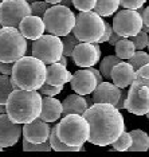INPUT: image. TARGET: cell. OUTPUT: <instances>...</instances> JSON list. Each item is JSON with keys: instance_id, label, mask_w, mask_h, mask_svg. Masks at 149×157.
I'll list each match as a JSON object with an SVG mask.
<instances>
[{"instance_id": "d6a6232c", "label": "cell", "mask_w": 149, "mask_h": 157, "mask_svg": "<svg viewBox=\"0 0 149 157\" xmlns=\"http://www.w3.org/2000/svg\"><path fill=\"white\" fill-rule=\"evenodd\" d=\"M63 87H65V85H51V83L44 82V83L42 85V87L39 89V93H40L42 95L55 97V95H58L59 93L63 90Z\"/></svg>"}, {"instance_id": "7a4b0ae2", "label": "cell", "mask_w": 149, "mask_h": 157, "mask_svg": "<svg viewBox=\"0 0 149 157\" xmlns=\"http://www.w3.org/2000/svg\"><path fill=\"white\" fill-rule=\"evenodd\" d=\"M6 106L10 120L24 125L40 116L43 97L38 90L13 89L7 99Z\"/></svg>"}, {"instance_id": "7c38bea8", "label": "cell", "mask_w": 149, "mask_h": 157, "mask_svg": "<svg viewBox=\"0 0 149 157\" xmlns=\"http://www.w3.org/2000/svg\"><path fill=\"white\" fill-rule=\"evenodd\" d=\"M71 58L78 67H93L99 62L101 48L98 43L81 42L75 46Z\"/></svg>"}, {"instance_id": "ffe728a7", "label": "cell", "mask_w": 149, "mask_h": 157, "mask_svg": "<svg viewBox=\"0 0 149 157\" xmlns=\"http://www.w3.org/2000/svg\"><path fill=\"white\" fill-rule=\"evenodd\" d=\"M73 74L67 70L66 66L61 65L59 62H54L51 65H47L46 71V82L51 85H65L70 82Z\"/></svg>"}, {"instance_id": "603a6c76", "label": "cell", "mask_w": 149, "mask_h": 157, "mask_svg": "<svg viewBox=\"0 0 149 157\" xmlns=\"http://www.w3.org/2000/svg\"><path fill=\"white\" fill-rule=\"evenodd\" d=\"M132 136V145H130V152H147L149 149V136L144 130L136 129L129 132Z\"/></svg>"}, {"instance_id": "ee69618b", "label": "cell", "mask_w": 149, "mask_h": 157, "mask_svg": "<svg viewBox=\"0 0 149 157\" xmlns=\"http://www.w3.org/2000/svg\"><path fill=\"white\" fill-rule=\"evenodd\" d=\"M61 4L66 6V7H71V4H73V0H62Z\"/></svg>"}, {"instance_id": "bcb514c9", "label": "cell", "mask_w": 149, "mask_h": 157, "mask_svg": "<svg viewBox=\"0 0 149 157\" xmlns=\"http://www.w3.org/2000/svg\"><path fill=\"white\" fill-rule=\"evenodd\" d=\"M85 98H86V102H87V105L89 106H91V105H93V103H94V101H93V97H89V94L87 95H85Z\"/></svg>"}, {"instance_id": "277c9868", "label": "cell", "mask_w": 149, "mask_h": 157, "mask_svg": "<svg viewBox=\"0 0 149 157\" xmlns=\"http://www.w3.org/2000/svg\"><path fill=\"white\" fill-rule=\"evenodd\" d=\"M58 136L67 145L83 146L89 141L90 124L83 114H66L58 124Z\"/></svg>"}, {"instance_id": "74e56055", "label": "cell", "mask_w": 149, "mask_h": 157, "mask_svg": "<svg viewBox=\"0 0 149 157\" xmlns=\"http://www.w3.org/2000/svg\"><path fill=\"white\" fill-rule=\"evenodd\" d=\"M13 63L8 62H0V74H6V75H11Z\"/></svg>"}, {"instance_id": "52a82bcc", "label": "cell", "mask_w": 149, "mask_h": 157, "mask_svg": "<svg viewBox=\"0 0 149 157\" xmlns=\"http://www.w3.org/2000/svg\"><path fill=\"white\" fill-rule=\"evenodd\" d=\"M106 22L95 11H79L75 17L73 33L81 42L98 43L105 31Z\"/></svg>"}, {"instance_id": "484cf974", "label": "cell", "mask_w": 149, "mask_h": 157, "mask_svg": "<svg viewBox=\"0 0 149 157\" xmlns=\"http://www.w3.org/2000/svg\"><path fill=\"white\" fill-rule=\"evenodd\" d=\"M121 58H118L117 55H108L99 63V71H101L102 77L105 78V81H112V70L116 65H118L121 62Z\"/></svg>"}, {"instance_id": "44dd1931", "label": "cell", "mask_w": 149, "mask_h": 157, "mask_svg": "<svg viewBox=\"0 0 149 157\" xmlns=\"http://www.w3.org/2000/svg\"><path fill=\"white\" fill-rule=\"evenodd\" d=\"M62 106L63 116H66V114H83L89 108L85 95H81L78 93L70 94L69 97H66L65 101L62 102Z\"/></svg>"}, {"instance_id": "8992f818", "label": "cell", "mask_w": 149, "mask_h": 157, "mask_svg": "<svg viewBox=\"0 0 149 157\" xmlns=\"http://www.w3.org/2000/svg\"><path fill=\"white\" fill-rule=\"evenodd\" d=\"M75 15L70 7L63 4H52L46 11L43 20L46 24V31L56 36H65L74 30L75 26Z\"/></svg>"}, {"instance_id": "f1b7e54d", "label": "cell", "mask_w": 149, "mask_h": 157, "mask_svg": "<svg viewBox=\"0 0 149 157\" xmlns=\"http://www.w3.org/2000/svg\"><path fill=\"white\" fill-rule=\"evenodd\" d=\"M62 42H63V55L65 56H71L75 46L81 43V40L75 36V34L73 31L70 34L65 35V36H62Z\"/></svg>"}, {"instance_id": "60d3db41", "label": "cell", "mask_w": 149, "mask_h": 157, "mask_svg": "<svg viewBox=\"0 0 149 157\" xmlns=\"http://www.w3.org/2000/svg\"><path fill=\"white\" fill-rule=\"evenodd\" d=\"M121 38H124V36H121V35L117 33V31L113 30V31H112V34H110V38H109V40H108V42H109V44L114 46V44H116L117 42H118Z\"/></svg>"}, {"instance_id": "1f68e13d", "label": "cell", "mask_w": 149, "mask_h": 157, "mask_svg": "<svg viewBox=\"0 0 149 157\" xmlns=\"http://www.w3.org/2000/svg\"><path fill=\"white\" fill-rule=\"evenodd\" d=\"M129 39L133 42L136 50H144L149 44L148 33H147V31H144V30H140V31H138V34H136L134 36H130Z\"/></svg>"}, {"instance_id": "30bf717a", "label": "cell", "mask_w": 149, "mask_h": 157, "mask_svg": "<svg viewBox=\"0 0 149 157\" xmlns=\"http://www.w3.org/2000/svg\"><path fill=\"white\" fill-rule=\"evenodd\" d=\"M143 16L138 12V10L124 8L117 11L113 17V30L117 31L124 38H130L138 34V31L143 28Z\"/></svg>"}, {"instance_id": "8d00e7d4", "label": "cell", "mask_w": 149, "mask_h": 157, "mask_svg": "<svg viewBox=\"0 0 149 157\" xmlns=\"http://www.w3.org/2000/svg\"><path fill=\"white\" fill-rule=\"evenodd\" d=\"M128 93L129 91L126 90V87L121 89V95H120V99H118V102H117V105H116V108L118 110L125 109V103H126V99H128Z\"/></svg>"}, {"instance_id": "db71d44e", "label": "cell", "mask_w": 149, "mask_h": 157, "mask_svg": "<svg viewBox=\"0 0 149 157\" xmlns=\"http://www.w3.org/2000/svg\"><path fill=\"white\" fill-rule=\"evenodd\" d=\"M2 27H3V26H2V23H0V28H2Z\"/></svg>"}, {"instance_id": "816d5d0a", "label": "cell", "mask_w": 149, "mask_h": 157, "mask_svg": "<svg viewBox=\"0 0 149 157\" xmlns=\"http://www.w3.org/2000/svg\"><path fill=\"white\" fill-rule=\"evenodd\" d=\"M3 151H4V148H2V146H0V152H3Z\"/></svg>"}, {"instance_id": "cb8c5ba5", "label": "cell", "mask_w": 149, "mask_h": 157, "mask_svg": "<svg viewBox=\"0 0 149 157\" xmlns=\"http://www.w3.org/2000/svg\"><path fill=\"white\" fill-rule=\"evenodd\" d=\"M114 47H116V55L118 58H121L122 60L129 59L136 51V47H134L133 42L129 38H121L114 44Z\"/></svg>"}, {"instance_id": "ac0fdd59", "label": "cell", "mask_w": 149, "mask_h": 157, "mask_svg": "<svg viewBox=\"0 0 149 157\" xmlns=\"http://www.w3.org/2000/svg\"><path fill=\"white\" fill-rule=\"evenodd\" d=\"M136 79V70L129 62H120L112 70V82L120 89H125Z\"/></svg>"}, {"instance_id": "d590c367", "label": "cell", "mask_w": 149, "mask_h": 157, "mask_svg": "<svg viewBox=\"0 0 149 157\" xmlns=\"http://www.w3.org/2000/svg\"><path fill=\"white\" fill-rule=\"evenodd\" d=\"M147 0H120V4L124 8H130V10H138L141 8Z\"/></svg>"}, {"instance_id": "f5cc1de1", "label": "cell", "mask_w": 149, "mask_h": 157, "mask_svg": "<svg viewBox=\"0 0 149 157\" xmlns=\"http://www.w3.org/2000/svg\"><path fill=\"white\" fill-rule=\"evenodd\" d=\"M147 117H148V118H149V113H148V114H147Z\"/></svg>"}, {"instance_id": "4316f807", "label": "cell", "mask_w": 149, "mask_h": 157, "mask_svg": "<svg viewBox=\"0 0 149 157\" xmlns=\"http://www.w3.org/2000/svg\"><path fill=\"white\" fill-rule=\"evenodd\" d=\"M13 90L12 86V79L10 78V75L6 74H0V103H7L11 91Z\"/></svg>"}, {"instance_id": "c3c4849f", "label": "cell", "mask_w": 149, "mask_h": 157, "mask_svg": "<svg viewBox=\"0 0 149 157\" xmlns=\"http://www.w3.org/2000/svg\"><path fill=\"white\" fill-rule=\"evenodd\" d=\"M0 113H7V106L4 103H0Z\"/></svg>"}, {"instance_id": "5bb4252c", "label": "cell", "mask_w": 149, "mask_h": 157, "mask_svg": "<svg viewBox=\"0 0 149 157\" xmlns=\"http://www.w3.org/2000/svg\"><path fill=\"white\" fill-rule=\"evenodd\" d=\"M23 134V126L10 120L7 113H0V146L10 148L19 141Z\"/></svg>"}, {"instance_id": "ab89813d", "label": "cell", "mask_w": 149, "mask_h": 157, "mask_svg": "<svg viewBox=\"0 0 149 157\" xmlns=\"http://www.w3.org/2000/svg\"><path fill=\"white\" fill-rule=\"evenodd\" d=\"M136 77H141V78H149V63L141 66L140 69L136 71Z\"/></svg>"}, {"instance_id": "f907efd6", "label": "cell", "mask_w": 149, "mask_h": 157, "mask_svg": "<svg viewBox=\"0 0 149 157\" xmlns=\"http://www.w3.org/2000/svg\"><path fill=\"white\" fill-rule=\"evenodd\" d=\"M27 2H28V3H30V4H31V3H34V2H36V0H27Z\"/></svg>"}, {"instance_id": "836d02e7", "label": "cell", "mask_w": 149, "mask_h": 157, "mask_svg": "<svg viewBox=\"0 0 149 157\" xmlns=\"http://www.w3.org/2000/svg\"><path fill=\"white\" fill-rule=\"evenodd\" d=\"M50 3L47 2H42V0H36V2L31 3V13L32 15H36V16H40L43 17L46 11L50 8Z\"/></svg>"}, {"instance_id": "83f0119b", "label": "cell", "mask_w": 149, "mask_h": 157, "mask_svg": "<svg viewBox=\"0 0 149 157\" xmlns=\"http://www.w3.org/2000/svg\"><path fill=\"white\" fill-rule=\"evenodd\" d=\"M130 145H132V136H130V133H128V132H125V130H124L121 133V136H120V137L112 144L113 151H117V152L129 151Z\"/></svg>"}, {"instance_id": "ba28073f", "label": "cell", "mask_w": 149, "mask_h": 157, "mask_svg": "<svg viewBox=\"0 0 149 157\" xmlns=\"http://www.w3.org/2000/svg\"><path fill=\"white\" fill-rule=\"evenodd\" d=\"M32 55L46 65L59 62L63 55V42L61 36L52 34L42 35L32 43Z\"/></svg>"}, {"instance_id": "681fc988", "label": "cell", "mask_w": 149, "mask_h": 157, "mask_svg": "<svg viewBox=\"0 0 149 157\" xmlns=\"http://www.w3.org/2000/svg\"><path fill=\"white\" fill-rule=\"evenodd\" d=\"M141 30H144V31H147V33H149V26H147V24H143V28Z\"/></svg>"}, {"instance_id": "e0dca14e", "label": "cell", "mask_w": 149, "mask_h": 157, "mask_svg": "<svg viewBox=\"0 0 149 157\" xmlns=\"http://www.w3.org/2000/svg\"><path fill=\"white\" fill-rule=\"evenodd\" d=\"M20 33L23 34V36L30 40H36L38 38H40L46 31V24L43 17L36 16V15H28L20 22L19 27Z\"/></svg>"}, {"instance_id": "6da1fadb", "label": "cell", "mask_w": 149, "mask_h": 157, "mask_svg": "<svg viewBox=\"0 0 149 157\" xmlns=\"http://www.w3.org/2000/svg\"><path fill=\"white\" fill-rule=\"evenodd\" d=\"M83 116L90 124L89 142L93 145H112L125 130L122 114L112 103H93Z\"/></svg>"}, {"instance_id": "8fae6325", "label": "cell", "mask_w": 149, "mask_h": 157, "mask_svg": "<svg viewBox=\"0 0 149 157\" xmlns=\"http://www.w3.org/2000/svg\"><path fill=\"white\" fill-rule=\"evenodd\" d=\"M125 109L136 116H147L149 113V87L138 78L130 85Z\"/></svg>"}, {"instance_id": "11a10c76", "label": "cell", "mask_w": 149, "mask_h": 157, "mask_svg": "<svg viewBox=\"0 0 149 157\" xmlns=\"http://www.w3.org/2000/svg\"><path fill=\"white\" fill-rule=\"evenodd\" d=\"M0 2H2V0H0Z\"/></svg>"}, {"instance_id": "f546056e", "label": "cell", "mask_w": 149, "mask_h": 157, "mask_svg": "<svg viewBox=\"0 0 149 157\" xmlns=\"http://www.w3.org/2000/svg\"><path fill=\"white\" fill-rule=\"evenodd\" d=\"M50 141L46 142H31L23 138V151L24 152H50L51 151Z\"/></svg>"}, {"instance_id": "7dc6e473", "label": "cell", "mask_w": 149, "mask_h": 157, "mask_svg": "<svg viewBox=\"0 0 149 157\" xmlns=\"http://www.w3.org/2000/svg\"><path fill=\"white\" fill-rule=\"evenodd\" d=\"M44 2H47V3H50V4H59V3L62 2V0H44Z\"/></svg>"}, {"instance_id": "3957f363", "label": "cell", "mask_w": 149, "mask_h": 157, "mask_svg": "<svg viewBox=\"0 0 149 157\" xmlns=\"http://www.w3.org/2000/svg\"><path fill=\"white\" fill-rule=\"evenodd\" d=\"M47 65L36 56H22L13 63L11 79L13 89L39 90L46 82Z\"/></svg>"}, {"instance_id": "5b68a950", "label": "cell", "mask_w": 149, "mask_h": 157, "mask_svg": "<svg viewBox=\"0 0 149 157\" xmlns=\"http://www.w3.org/2000/svg\"><path fill=\"white\" fill-rule=\"evenodd\" d=\"M27 39L17 27L0 28V62L15 63L26 55Z\"/></svg>"}, {"instance_id": "b9f144b4", "label": "cell", "mask_w": 149, "mask_h": 157, "mask_svg": "<svg viewBox=\"0 0 149 157\" xmlns=\"http://www.w3.org/2000/svg\"><path fill=\"white\" fill-rule=\"evenodd\" d=\"M141 16H143V22H144V24L149 26V6L147 7V8H144V10H143V13H141Z\"/></svg>"}, {"instance_id": "e575fe53", "label": "cell", "mask_w": 149, "mask_h": 157, "mask_svg": "<svg viewBox=\"0 0 149 157\" xmlns=\"http://www.w3.org/2000/svg\"><path fill=\"white\" fill-rule=\"evenodd\" d=\"M97 0H73L74 7L78 11H91L95 7Z\"/></svg>"}, {"instance_id": "9f6ffc18", "label": "cell", "mask_w": 149, "mask_h": 157, "mask_svg": "<svg viewBox=\"0 0 149 157\" xmlns=\"http://www.w3.org/2000/svg\"><path fill=\"white\" fill-rule=\"evenodd\" d=\"M0 3H2V2H0Z\"/></svg>"}, {"instance_id": "2e32d148", "label": "cell", "mask_w": 149, "mask_h": 157, "mask_svg": "<svg viewBox=\"0 0 149 157\" xmlns=\"http://www.w3.org/2000/svg\"><path fill=\"white\" fill-rule=\"evenodd\" d=\"M120 95H121V89L109 81L98 83L95 90L91 93L94 103H112L114 106L118 102Z\"/></svg>"}, {"instance_id": "4dcf8cb0", "label": "cell", "mask_w": 149, "mask_h": 157, "mask_svg": "<svg viewBox=\"0 0 149 157\" xmlns=\"http://www.w3.org/2000/svg\"><path fill=\"white\" fill-rule=\"evenodd\" d=\"M128 60H129V63L133 66V69L137 71L141 66L149 63V54L148 52H145V51H143V50H136L134 54L130 56Z\"/></svg>"}, {"instance_id": "9a60e30c", "label": "cell", "mask_w": 149, "mask_h": 157, "mask_svg": "<svg viewBox=\"0 0 149 157\" xmlns=\"http://www.w3.org/2000/svg\"><path fill=\"white\" fill-rule=\"evenodd\" d=\"M50 132H51L50 122H46L40 117L23 125V138H26L31 142L48 141Z\"/></svg>"}, {"instance_id": "f6af8a7d", "label": "cell", "mask_w": 149, "mask_h": 157, "mask_svg": "<svg viewBox=\"0 0 149 157\" xmlns=\"http://www.w3.org/2000/svg\"><path fill=\"white\" fill-rule=\"evenodd\" d=\"M59 63H61V65H63V66H67V56L62 55V58L59 59Z\"/></svg>"}, {"instance_id": "7bdbcfd3", "label": "cell", "mask_w": 149, "mask_h": 157, "mask_svg": "<svg viewBox=\"0 0 149 157\" xmlns=\"http://www.w3.org/2000/svg\"><path fill=\"white\" fill-rule=\"evenodd\" d=\"M91 70H93V73H94V75H95V78H97V82L98 83H102V82L105 81V78L102 77V74H101V71L99 70H97V69H94V66L91 67Z\"/></svg>"}, {"instance_id": "4fadbf2b", "label": "cell", "mask_w": 149, "mask_h": 157, "mask_svg": "<svg viewBox=\"0 0 149 157\" xmlns=\"http://www.w3.org/2000/svg\"><path fill=\"white\" fill-rule=\"evenodd\" d=\"M97 85V78H95L91 67H82L81 70L75 71L70 79V86L74 93H78L81 95L91 94L95 90Z\"/></svg>"}, {"instance_id": "7402d4cb", "label": "cell", "mask_w": 149, "mask_h": 157, "mask_svg": "<svg viewBox=\"0 0 149 157\" xmlns=\"http://www.w3.org/2000/svg\"><path fill=\"white\" fill-rule=\"evenodd\" d=\"M50 145H51L52 151L56 152H78V151H83L82 146H71L65 144L58 136V125L51 126V132H50V137H48Z\"/></svg>"}, {"instance_id": "d6986e66", "label": "cell", "mask_w": 149, "mask_h": 157, "mask_svg": "<svg viewBox=\"0 0 149 157\" xmlns=\"http://www.w3.org/2000/svg\"><path fill=\"white\" fill-rule=\"evenodd\" d=\"M62 102L55 97H48V95H43V106H42L40 112V118L46 121V122H55L61 118L62 116Z\"/></svg>"}, {"instance_id": "d4e9b609", "label": "cell", "mask_w": 149, "mask_h": 157, "mask_svg": "<svg viewBox=\"0 0 149 157\" xmlns=\"http://www.w3.org/2000/svg\"><path fill=\"white\" fill-rule=\"evenodd\" d=\"M120 7V0H97L95 2L94 11L104 16H112L117 12V8Z\"/></svg>"}, {"instance_id": "6f0895ef", "label": "cell", "mask_w": 149, "mask_h": 157, "mask_svg": "<svg viewBox=\"0 0 149 157\" xmlns=\"http://www.w3.org/2000/svg\"><path fill=\"white\" fill-rule=\"evenodd\" d=\"M148 46H149V44H148Z\"/></svg>"}, {"instance_id": "f35d334b", "label": "cell", "mask_w": 149, "mask_h": 157, "mask_svg": "<svg viewBox=\"0 0 149 157\" xmlns=\"http://www.w3.org/2000/svg\"><path fill=\"white\" fill-rule=\"evenodd\" d=\"M112 31H113V26H110L109 23H106V24H105V31H104V34H102V36H101V39H99L98 43H102V42H108L109 38H110Z\"/></svg>"}, {"instance_id": "9c48e42d", "label": "cell", "mask_w": 149, "mask_h": 157, "mask_svg": "<svg viewBox=\"0 0 149 157\" xmlns=\"http://www.w3.org/2000/svg\"><path fill=\"white\" fill-rule=\"evenodd\" d=\"M28 15H31V4L27 0H2L0 3V23L3 27H19Z\"/></svg>"}]
</instances>
